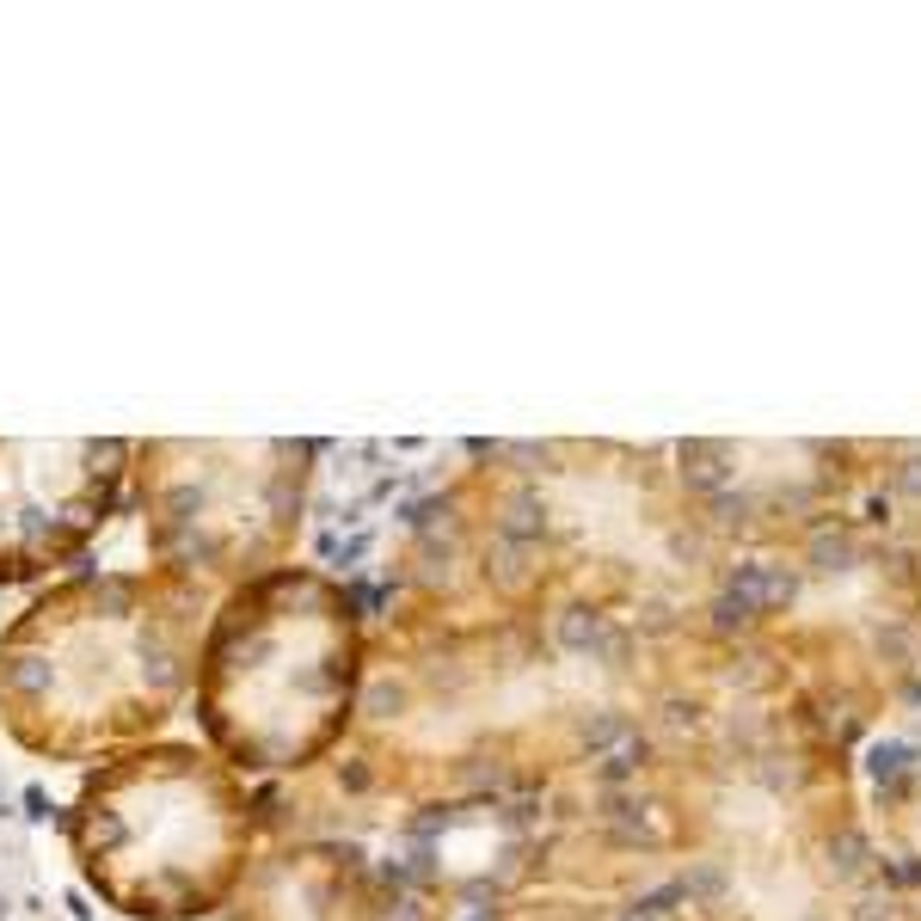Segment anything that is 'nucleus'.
Listing matches in <instances>:
<instances>
[{
	"instance_id": "nucleus-1",
	"label": "nucleus",
	"mask_w": 921,
	"mask_h": 921,
	"mask_svg": "<svg viewBox=\"0 0 921 921\" xmlns=\"http://www.w3.org/2000/svg\"><path fill=\"white\" fill-rule=\"evenodd\" d=\"M621 658L627 627L578 609L486 627H412L381 614L339 762L406 811L492 799L529 781L547 737L597 750L621 732V713L578 707L565 688L578 670Z\"/></svg>"
},
{
	"instance_id": "nucleus-2",
	"label": "nucleus",
	"mask_w": 921,
	"mask_h": 921,
	"mask_svg": "<svg viewBox=\"0 0 921 921\" xmlns=\"http://www.w3.org/2000/svg\"><path fill=\"white\" fill-rule=\"evenodd\" d=\"M209 609L154 565L44 584L0 627V732L62 768L160 744L197 688Z\"/></svg>"
},
{
	"instance_id": "nucleus-3",
	"label": "nucleus",
	"mask_w": 921,
	"mask_h": 921,
	"mask_svg": "<svg viewBox=\"0 0 921 921\" xmlns=\"http://www.w3.org/2000/svg\"><path fill=\"white\" fill-rule=\"evenodd\" d=\"M369 664L363 602L332 572L283 565L209 609L197 651V732L240 781H290L351 737Z\"/></svg>"
},
{
	"instance_id": "nucleus-4",
	"label": "nucleus",
	"mask_w": 921,
	"mask_h": 921,
	"mask_svg": "<svg viewBox=\"0 0 921 921\" xmlns=\"http://www.w3.org/2000/svg\"><path fill=\"white\" fill-rule=\"evenodd\" d=\"M62 836L86 891L130 921L222 916L265 848L253 786L172 737L86 768Z\"/></svg>"
},
{
	"instance_id": "nucleus-5",
	"label": "nucleus",
	"mask_w": 921,
	"mask_h": 921,
	"mask_svg": "<svg viewBox=\"0 0 921 921\" xmlns=\"http://www.w3.org/2000/svg\"><path fill=\"white\" fill-rule=\"evenodd\" d=\"M320 443L307 437H148L130 498L154 572L222 602L295 560Z\"/></svg>"
},
{
	"instance_id": "nucleus-6",
	"label": "nucleus",
	"mask_w": 921,
	"mask_h": 921,
	"mask_svg": "<svg viewBox=\"0 0 921 921\" xmlns=\"http://www.w3.org/2000/svg\"><path fill=\"white\" fill-rule=\"evenodd\" d=\"M130 455L123 437H0V590L56 578L99 541Z\"/></svg>"
},
{
	"instance_id": "nucleus-7",
	"label": "nucleus",
	"mask_w": 921,
	"mask_h": 921,
	"mask_svg": "<svg viewBox=\"0 0 921 921\" xmlns=\"http://www.w3.org/2000/svg\"><path fill=\"white\" fill-rule=\"evenodd\" d=\"M216 921H443L425 891L344 848H258Z\"/></svg>"
}]
</instances>
